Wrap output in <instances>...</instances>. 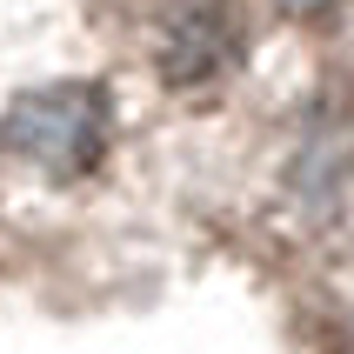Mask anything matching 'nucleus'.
Here are the masks:
<instances>
[{"mask_svg":"<svg viewBox=\"0 0 354 354\" xmlns=\"http://www.w3.org/2000/svg\"><path fill=\"white\" fill-rule=\"evenodd\" d=\"M160 74L174 80V87H207L221 80L227 67L241 60V27L227 14V0H180L174 14L160 20Z\"/></svg>","mask_w":354,"mask_h":354,"instance_id":"f03ea898","label":"nucleus"},{"mask_svg":"<svg viewBox=\"0 0 354 354\" xmlns=\"http://www.w3.org/2000/svg\"><path fill=\"white\" fill-rule=\"evenodd\" d=\"M114 140V100L100 80H47L7 100L0 114V154L40 180L94 174Z\"/></svg>","mask_w":354,"mask_h":354,"instance_id":"f257e3e1","label":"nucleus"}]
</instances>
